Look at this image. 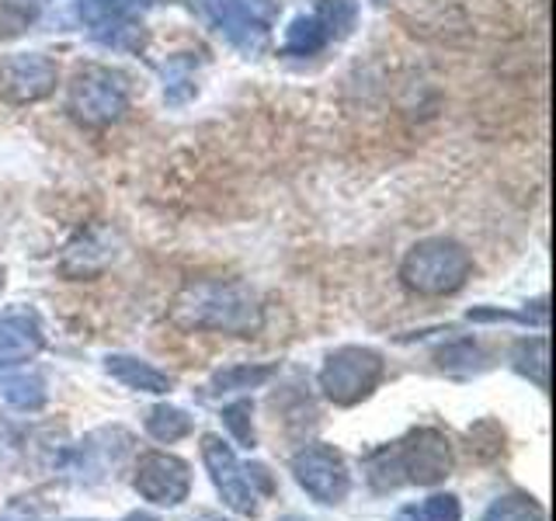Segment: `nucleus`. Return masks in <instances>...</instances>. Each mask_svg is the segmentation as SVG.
<instances>
[{
  "mask_svg": "<svg viewBox=\"0 0 556 521\" xmlns=\"http://www.w3.org/2000/svg\"><path fill=\"white\" fill-rule=\"evenodd\" d=\"M170 323L181 330H216L248 338L261 327V300L251 285L233 278H199L170 303Z\"/></svg>",
  "mask_w": 556,
  "mask_h": 521,
  "instance_id": "1",
  "label": "nucleus"
},
{
  "mask_svg": "<svg viewBox=\"0 0 556 521\" xmlns=\"http://www.w3.org/2000/svg\"><path fill=\"white\" fill-rule=\"evenodd\" d=\"M469 275H473V257H469L463 243L448 237H428L414 243L404 260H400V282H404V289L428 295V300L459 292L469 282Z\"/></svg>",
  "mask_w": 556,
  "mask_h": 521,
  "instance_id": "2",
  "label": "nucleus"
},
{
  "mask_svg": "<svg viewBox=\"0 0 556 521\" xmlns=\"http://www.w3.org/2000/svg\"><path fill=\"white\" fill-rule=\"evenodd\" d=\"M188 4L243 56L265 52L278 22V0H188Z\"/></svg>",
  "mask_w": 556,
  "mask_h": 521,
  "instance_id": "3",
  "label": "nucleus"
},
{
  "mask_svg": "<svg viewBox=\"0 0 556 521\" xmlns=\"http://www.w3.org/2000/svg\"><path fill=\"white\" fill-rule=\"evenodd\" d=\"M66 112L87 129H104L129 112V80L104 63H84L66 84Z\"/></svg>",
  "mask_w": 556,
  "mask_h": 521,
  "instance_id": "4",
  "label": "nucleus"
},
{
  "mask_svg": "<svg viewBox=\"0 0 556 521\" xmlns=\"http://www.w3.org/2000/svg\"><path fill=\"white\" fill-rule=\"evenodd\" d=\"M387 376V361L379 352L362 344H344L338 352L324 358L320 369V390L330 404L338 407H355L365 396H372L376 386Z\"/></svg>",
  "mask_w": 556,
  "mask_h": 521,
  "instance_id": "5",
  "label": "nucleus"
},
{
  "mask_svg": "<svg viewBox=\"0 0 556 521\" xmlns=\"http://www.w3.org/2000/svg\"><path fill=\"white\" fill-rule=\"evenodd\" d=\"M164 4V0H74V11L80 25L91 31V39L112 49L136 52L143 46V17L150 8Z\"/></svg>",
  "mask_w": 556,
  "mask_h": 521,
  "instance_id": "6",
  "label": "nucleus"
},
{
  "mask_svg": "<svg viewBox=\"0 0 556 521\" xmlns=\"http://www.w3.org/2000/svg\"><path fill=\"white\" fill-rule=\"evenodd\" d=\"M358 17V0H317L309 14H300L286 28L282 39V56H317L330 42L344 39L355 28Z\"/></svg>",
  "mask_w": 556,
  "mask_h": 521,
  "instance_id": "7",
  "label": "nucleus"
},
{
  "mask_svg": "<svg viewBox=\"0 0 556 521\" xmlns=\"http://www.w3.org/2000/svg\"><path fill=\"white\" fill-rule=\"evenodd\" d=\"M393 456L404 483L434 486L452 473V445L439 428H414L393 445Z\"/></svg>",
  "mask_w": 556,
  "mask_h": 521,
  "instance_id": "8",
  "label": "nucleus"
},
{
  "mask_svg": "<svg viewBox=\"0 0 556 521\" xmlns=\"http://www.w3.org/2000/svg\"><path fill=\"white\" fill-rule=\"evenodd\" d=\"M292 473L300 480L303 491L320 504H341L352 491V476H348L344 456L334 445H306L300 456L292 459Z\"/></svg>",
  "mask_w": 556,
  "mask_h": 521,
  "instance_id": "9",
  "label": "nucleus"
},
{
  "mask_svg": "<svg viewBox=\"0 0 556 521\" xmlns=\"http://www.w3.org/2000/svg\"><path fill=\"white\" fill-rule=\"evenodd\" d=\"M60 69L46 52H11L0 56V98L11 104H35L56 91Z\"/></svg>",
  "mask_w": 556,
  "mask_h": 521,
  "instance_id": "10",
  "label": "nucleus"
},
{
  "mask_svg": "<svg viewBox=\"0 0 556 521\" xmlns=\"http://www.w3.org/2000/svg\"><path fill=\"white\" fill-rule=\"evenodd\" d=\"M136 494L161 504V508H178L181 500H188L191 491V469L185 459L170 456V452H147L143 459L136 462V476H132Z\"/></svg>",
  "mask_w": 556,
  "mask_h": 521,
  "instance_id": "11",
  "label": "nucleus"
},
{
  "mask_svg": "<svg viewBox=\"0 0 556 521\" xmlns=\"http://www.w3.org/2000/svg\"><path fill=\"white\" fill-rule=\"evenodd\" d=\"M202 459L208 466V476H213L216 491L223 494L226 508L243 514V518H254L257 514V494H254L248 473H243V466L237 462L233 448L226 445L223 439H216V434H205V439H202Z\"/></svg>",
  "mask_w": 556,
  "mask_h": 521,
  "instance_id": "12",
  "label": "nucleus"
},
{
  "mask_svg": "<svg viewBox=\"0 0 556 521\" xmlns=\"http://www.w3.org/2000/svg\"><path fill=\"white\" fill-rule=\"evenodd\" d=\"M118 257L115 251V237L112 230H101V226H91V230H80L74 240L63 247L60 257V271L74 282H84V278H98L104 268Z\"/></svg>",
  "mask_w": 556,
  "mask_h": 521,
  "instance_id": "13",
  "label": "nucleus"
},
{
  "mask_svg": "<svg viewBox=\"0 0 556 521\" xmlns=\"http://www.w3.org/2000/svg\"><path fill=\"white\" fill-rule=\"evenodd\" d=\"M42 352V327L31 313H0V369L31 361Z\"/></svg>",
  "mask_w": 556,
  "mask_h": 521,
  "instance_id": "14",
  "label": "nucleus"
},
{
  "mask_svg": "<svg viewBox=\"0 0 556 521\" xmlns=\"http://www.w3.org/2000/svg\"><path fill=\"white\" fill-rule=\"evenodd\" d=\"M132 439L122 428H101L94 434H87L77 448V473H91V476H104L109 466H115L122 456L129 452Z\"/></svg>",
  "mask_w": 556,
  "mask_h": 521,
  "instance_id": "15",
  "label": "nucleus"
},
{
  "mask_svg": "<svg viewBox=\"0 0 556 521\" xmlns=\"http://www.w3.org/2000/svg\"><path fill=\"white\" fill-rule=\"evenodd\" d=\"M104 369H109L122 386L139 390V393H170L174 379L161 369H153L150 361H139L132 355H109L104 358Z\"/></svg>",
  "mask_w": 556,
  "mask_h": 521,
  "instance_id": "16",
  "label": "nucleus"
},
{
  "mask_svg": "<svg viewBox=\"0 0 556 521\" xmlns=\"http://www.w3.org/2000/svg\"><path fill=\"white\" fill-rule=\"evenodd\" d=\"M147 431H150V439L156 442H164V445H174V442H181L188 439L191 431H195V421L181 410V407H153L150 417H147Z\"/></svg>",
  "mask_w": 556,
  "mask_h": 521,
  "instance_id": "17",
  "label": "nucleus"
},
{
  "mask_svg": "<svg viewBox=\"0 0 556 521\" xmlns=\"http://www.w3.org/2000/svg\"><path fill=\"white\" fill-rule=\"evenodd\" d=\"M511 358H515V369L526 376V379H532L539 390L549 386V379H546V369H549V344H546V338H526V341H518Z\"/></svg>",
  "mask_w": 556,
  "mask_h": 521,
  "instance_id": "18",
  "label": "nucleus"
},
{
  "mask_svg": "<svg viewBox=\"0 0 556 521\" xmlns=\"http://www.w3.org/2000/svg\"><path fill=\"white\" fill-rule=\"evenodd\" d=\"M195 91V56H170L164 63V98L170 104H185Z\"/></svg>",
  "mask_w": 556,
  "mask_h": 521,
  "instance_id": "19",
  "label": "nucleus"
},
{
  "mask_svg": "<svg viewBox=\"0 0 556 521\" xmlns=\"http://www.w3.org/2000/svg\"><path fill=\"white\" fill-rule=\"evenodd\" d=\"M0 396L17 410H39L46 404V382L35 372H22L0 382Z\"/></svg>",
  "mask_w": 556,
  "mask_h": 521,
  "instance_id": "20",
  "label": "nucleus"
},
{
  "mask_svg": "<svg viewBox=\"0 0 556 521\" xmlns=\"http://www.w3.org/2000/svg\"><path fill=\"white\" fill-rule=\"evenodd\" d=\"M275 365H233V369H223L213 376V390L216 393H243V390H257L275 376Z\"/></svg>",
  "mask_w": 556,
  "mask_h": 521,
  "instance_id": "21",
  "label": "nucleus"
},
{
  "mask_svg": "<svg viewBox=\"0 0 556 521\" xmlns=\"http://www.w3.org/2000/svg\"><path fill=\"white\" fill-rule=\"evenodd\" d=\"M439 365L452 376H469V372H480L486 369V355L477 341H456L439 352Z\"/></svg>",
  "mask_w": 556,
  "mask_h": 521,
  "instance_id": "22",
  "label": "nucleus"
},
{
  "mask_svg": "<svg viewBox=\"0 0 556 521\" xmlns=\"http://www.w3.org/2000/svg\"><path fill=\"white\" fill-rule=\"evenodd\" d=\"M396 521H463V508L452 494H434L421 504H410L396 514Z\"/></svg>",
  "mask_w": 556,
  "mask_h": 521,
  "instance_id": "23",
  "label": "nucleus"
},
{
  "mask_svg": "<svg viewBox=\"0 0 556 521\" xmlns=\"http://www.w3.org/2000/svg\"><path fill=\"white\" fill-rule=\"evenodd\" d=\"M483 521H543V511L539 504L526 494H508V497H497L491 508H486Z\"/></svg>",
  "mask_w": 556,
  "mask_h": 521,
  "instance_id": "24",
  "label": "nucleus"
},
{
  "mask_svg": "<svg viewBox=\"0 0 556 521\" xmlns=\"http://www.w3.org/2000/svg\"><path fill=\"white\" fill-rule=\"evenodd\" d=\"M251 417H254L251 399H237V404L223 407V424L230 428L237 445H243V448H254V424H251Z\"/></svg>",
  "mask_w": 556,
  "mask_h": 521,
  "instance_id": "25",
  "label": "nucleus"
},
{
  "mask_svg": "<svg viewBox=\"0 0 556 521\" xmlns=\"http://www.w3.org/2000/svg\"><path fill=\"white\" fill-rule=\"evenodd\" d=\"M243 473H248V480H251V486L257 483L261 491L265 494H275V483H271V476H268V469L261 466V462H251V466H243Z\"/></svg>",
  "mask_w": 556,
  "mask_h": 521,
  "instance_id": "26",
  "label": "nucleus"
},
{
  "mask_svg": "<svg viewBox=\"0 0 556 521\" xmlns=\"http://www.w3.org/2000/svg\"><path fill=\"white\" fill-rule=\"evenodd\" d=\"M126 521H156V518L153 514H129Z\"/></svg>",
  "mask_w": 556,
  "mask_h": 521,
  "instance_id": "27",
  "label": "nucleus"
},
{
  "mask_svg": "<svg viewBox=\"0 0 556 521\" xmlns=\"http://www.w3.org/2000/svg\"><path fill=\"white\" fill-rule=\"evenodd\" d=\"M278 521H306L303 514H286V518H278Z\"/></svg>",
  "mask_w": 556,
  "mask_h": 521,
  "instance_id": "28",
  "label": "nucleus"
},
{
  "mask_svg": "<svg viewBox=\"0 0 556 521\" xmlns=\"http://www.w3.org/2000/svg\"><path fill=\"white\" fill-rule=\"evenodd\" d=\"M0 285H4V271H0Z\"/></svg>",
  "mask_w": 556,
  "mask_h": 521,
  "instance_id": "29",
  "label": "nucleus"
},
{
  "mask_svg": "<svg viewBox=\"0 0 556 521\" xmlns=\"http://www.w3.org/2000/svg\"><path fill=\"white\" fill-rule=\"evenodd\" d=\"M205 521H219V518H205Z\"/></svg>",
  "mask_w": 556,
  "mask_h": 521,
  "instance_id": "30",
  "label": "nucleus"
},
{
  "mask_svg": "<svg viewBox=\"0 0 556 521\" xmlns=\"http://www.w3.org/2000/svg\"><path fill=\"white\" fill-rule=\"evenodd\" d=\"M376 4H382V0H376Z\"/></svg>",
  "mask_w": 556,
  "mask_h": 521,
  "instance_id": "31",
  "label": "nucleus"
}]
</instances>
